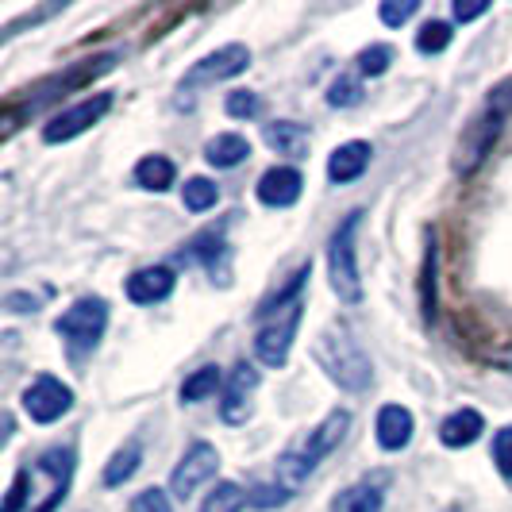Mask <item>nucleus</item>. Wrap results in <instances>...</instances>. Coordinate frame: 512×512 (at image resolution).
<instances>
[{
    "label": "nucleus",
    "instance_id": "nucleus-1",
    "mask_svg": "<svg viewBox=\"0 0 512 512\" xmlns=\"http://www.w3.org/2000/svg\"><path fill=\"white\" fill-rule=\"evenodd\" d=\"M316 362L328 370V378L339 389H351V393H362L370 385V378H374L370 355L362 351L359 339L347 328H328L316 339Z\"/></svg>",
    "mask_w": 512,
    "mask_h": 512
},
{
    "label": "nucleus",
    "instance_id": "nucleus-2",
    "mask_svg": "<svg viewBox=\"0 0 512 512\" xmlns=\"http://www.w3.org/2000/svg\"><path fill=\"white\" fill-rule=\"evenodd\" d=\"M512 112V85H501L493 97L486 101V108L466 124L459 139V170L462 174H474L482 166V158L493 151L497 135L505 128V116Z\"/></svg>",
    "mask_w": 512,
    "mask_h": 512
},
{
    "label": "nucleus",
    "instance_id": "nucleus-3",
    "mask_svg": "<svg viewBox=\"0 0 512 512\" xmlns=\"http://www.w3.org/2000/svg\"><path fill=\"white\" fill-rule=\"evenodd\" d=\"M27 474V509L24 512H54L62 505L70 478H74V451L70 447H51L39 462L24 470Z\"/></svg>",
    "mask_w": 512,
    "mask_h": 512
},
{
    "label": "nucleus",
    "instance_id": "nucleus-4",
    "mask_svg": "<svg viewBox=\"0 0 512 512\" xmlns=\"http://www.w3.org/2000/svg\"><path fill=\"white\" fill-rule=\"evenodd\" d=\"M362 212H351L339 228H335L332 243H328V278H332L335 297L343 305H359L362 301V278H359V258H355V235H359Z\"/></svg>",
    "mask_w": 512,
    "mask_h": 512
},
{
    "label": "nucleus",
    "instance_id": "nucleus-5",
    "mask_svg": "<svg viewBox=\"0 0 512 512\" xmlns=\"http://www.w3.org/2000/svg\"><path fill=\"white\" fill-rule=\"evenodd\" d=\"M104 328H108V305L101 297H81L74 308H66L54 324V332L62 335V343L70 347V355H85L101 343Z\"/></svg>",
    "mask_w": 512,
    "mask_h": 512
},
{
    "label": "nucleus",
    "instance_id": "nucleus-6",
    "mask_svg": "<svg viewBox=\"0 0 512 512\" xmlns=\"http://www.w3.org/2000/svg\"><path fill=\"white\" fill-rule=\"evenodd\" d=\"M301 316H305V301H297L293 308H285L278 316L262 320V328H258V335H255V355L262 366L282 370L285 362H289V347H293V339H297Z\"/></svg>",
    "mask_w": 512,
    "mask_h": 512
},
{
    "label": "nucleus",
    "instance_id": "nucleus-7",
    "mask_svg": "<svg viewBox=\"0 0 512 512\" xmlns=\"http://www.w3.org/2000/svg\"><path fill=\"white\" fill-rule=\"evenodd\" d=\"M112 66H116V54H101V58H89V62L74 66L66 77H51V81H43V85L35 89V97H31L24 108H8V112H4V135H12V131H16V124H20V116H24V112H35L39 104L54 101L58 93H70V89H77V85H85V81L101 77L104 70H112Z\"/></svg>",
    "mask_w": 512,
    "mask_h": 512
},
{
    "label": "nucleus",
    "instance_id": "nucleus-8",
    "mask_svg": "<svg viewBox=\"0 0 512 512\" xmlns=\"http://www.w3.org/2000/svg\"><path fill=\"white\" fill-rule=\"evenodd\" d=\"M247 66H251V51L243 43H228V47L212 51L201 62H193V70L181 81V93L185 89H205V85H216V81H228V77L243 74Z\"/></svg>",
    "mask_w": 512,
    "mask_h": 512
},
{
    "label": "nucleus",
    "instance_id": "nucleus-9",
    "mask_svg": "<svg viewBox=\"0 0 512 512\" xmlns=\"http://www.w3.org/2000/svg\"><path fill=\"white\" fill-rule=\"evenodd\" d=\"M70 405H74V389L51 378V374H39L24 393V412L35 424H54L58 416L70 412Z\"/></svg>",
    "mask_w": 512,
    "mask_h": 512
},
{
    "label": "nucleus",
    "instance_id": "nucleus-10",
    "mask_svg": "<svg viewBox=\"0 0 512 512\" xmlns=\"http://www.w3.org/2000/svg\"><path fill=\"white\" fill-rule=\"evenodd\" d=\"M216 466H220L216 447H212V443H193V447L181 455L178 470H174V478H170V493H174L178 501H189V497L216 474Z\"/></svg>",
    "mask_w": 512,
    "mask_h": 512
},
{
    "label": "nucleus",
    "instance_id": "nucleus-11",
    "mask_svg": "<svg viewBox=\"0 0 512 512\" xmlns=\"http://www.w3.org/2000/svg\"><path fill=\"white\" fill-rule=\"evenodd\" d=\"M108 108H112V97H108V93H97V97H89V101H81V104H74V108H66V112H58L51 124L43 128V139H47V143L77 139L81 131L93 128Z\"/></svg>",
    "mask_w": 512,
    "mask_h": 512
},
{
    "label": "nucleus",
    "instance_id": "nucleus-12",
    "mask_svg": "<svg viewBox=\"0 0 512 512\" xmlns=\"http://www.w3.org/2000/svg\"><path fill=\"white\" fill-rule=\"evenodd\" d=\"M258 389V370L251 362H239L231 370V378L224 382V393H220V416L224 424H247L251 416V393Z\"/></svg>",
    "mask_w": 512,
    "mask_h": 512
},
{
    "label": "nucleus",
    "instance_id": "nucleus-13",
    "mask_svg": "<svg viewBox=\"0 0 512 512\" xmlns=\"http://www.w3.org/2000/svg\"><path fill=\"white\" fill-rule=\"evenodd\" d=\"M347 428H351V412H343V409L328 412V420H324L320 428H312V432H308V439L301 443V447H297V451H301L308 466L316 470V466H320V459H328L335 447L343 443Z\"/></svg>",
    "mask_w": 512,
    "mask_h": 512
},
{
    "label": "nucleus",
    "instance_id": "nucleus-14",
    "mask_svg": "<svg viewBox=\"0 0 512 512\" xmlns=\"http://www.w3.org/2000/svg\"><path fill=\"white\" fill-rule=\"evenodd\" d=\"M301 185H305V178L293 166H274L258 181V201L270 208H293L301 201Z\"/></svg>",
    "mask_w": 512,
    "mask_h": 512
},
{
    "label": "nucleus",
    "instance_id": "nucleus-15",
    "mask_svg": "<svg viewBox=\"0 0 512 512\" xmlns=\"http://www.w3.org/2000/svg\"><path fill=\"white\" fill-rule=\"evenodd\" d=\"M174 293V270L170 266H147L128 278V297L135 305H158Z\"/></svg>",
    "mask_w": 512,
    "mask_h": 512
},
{
    "label": "nucleus",
    "instance_id": "nucleus-16",
    "mask_svg": "<svg viewBox=\"0 0 512 512\" xmlns=\"http://www.w3.org/2000/svg\"><path fill=\"white\" fill-rule=\"evenodd\" d=\"M370 154H374V151H370V143H362V139L335 147L332 158H328V178H332L335 185L359 181L362 174H366V166H370Z\"/></svg>",
    "mask_w": 512,
    "mask_h": 512
},
{
    "label": "nucleus",
    "instance_id": "nucleus-17",
    "mask_svg": "<svg viewBox=\"0 0 512 512\" xmlns=\"http://www.w3.org/2000/svg\"><path fill=\"white\" fill-rule=\"evenodd\" d=\"M308 278H312V262H301L293 274H289V282L282 285V289H274L262 305L255 308L258 320H270V316H278V312H285V308H293L297 301H301V293H305Z\"/></svg>",
    "mask_w": 512,
    "mask_h": 512
},
{
    "label": "nucleus",
    "instance_id": "nucleus-18",
    "mask_svg": "<svg viewBox=\"0 0 512 512\" xmlns=\"http://www.w3.org/2000/svg\"><path fill=\"white\" fill-rule=\"evenodd\" d=\"M482 432H486V420H482V412L478 409L451 412V416L439 424V439H443L447 447H470Z\"/></svg>",
    "mask_w": 512,
    "mask_h": 512
},
{
    "label": "nucleus",
    "instance_id": "nucleus-19",
    "mask_svg": "<svg viewBox=\"0 0 512 512\" xmlns=\"http://www.w3.org/2000/svg\"><path fill=\"white\" fill-rule=\"evenodd\" d=\"M412 439V412L401 409V405H385L378 412V443H382L385 451H401V447H409Z\"/></svg>",
    "mask_w": 512,
    "mask_h": 512
},
{
    "label": "nucleus",
    "instance_id": "nucleus-20",
    "mask_svg": "<svg viewBox=\"0 0 512 512\" xmlns=\"http://www.w3.org/2000/svg\"><path fill=\"white\" fill-rule=\"evenodd\" d=\"M266 143L285 158H305L308 154V131L293 120H278V124H266Z\"/></svg>",
    "mask_w": 512,
    "mask_h": 512
},
{
    "label": "nucleus",
    "instance_id": "nucleus-21",
    "mask_svg": "<svg viewBox=\"0 0 512 512\" xmlns=\"http://www.w3.org/2000/svg\"><path fill=\"white\" fill-rule=\"evenodd\" d=\"M247 154H251V143H247L243 135H235V131H224V135L208 139V147H205V158L216 166V170H231V166H239Z\"/></svg>",
    "mask_w": 512,
    "mask_h": 512
},
{
    "label": "nucleus",
    "instance_id": "nucleus-22",
    "mask_svg": "<svg viewBox=\"0 0 512 512\" xmlns=\"http://www.w3.org/2000/svg\"><path fill=\"white\" fill-rule=\"evenodd\" d=\"M332 512H382V489L370 486V482L343 489L332 501Z\"/></svg>",
    "mask_w": 512,
    "mask_h": 512
},
{
    "label": "nucleus",
    "instance_id": "nucleus-23",
    "mask_svg": "<svg viewBox=\"0 0 512 512\" xmlns=\"http://www.w3.org/2000/svg\"><path fill=\"white\" fill-rule=\"evenodd\" d=\"M174 162L170 158H162V154H151V158H143L139 166H135V181L143 185V189H154V193H162V189H170L174 185Z\"/></svg>",
    "mask_w": 512,
    "mask_h": 512
},
{
    "label": "nucleus",
    "instance_id": "nucleus-24",
    "mask_svg": "<svg viewBox=\"0 0 512 512\" xmlns=\"http://www.w3.org/2000/svg\"><path fill=\"white\" fill-rule=\"evenodd\" d=\"M139 462H143V447H139V439H131L124 451H116L112 462L104 466V486H124L131 474L139 470Z\"/></svg>",
    "mask_w": 512,
    "mask_h": 512
},
{
    "label": "nucleus",
    "instance_id": "nucleus-25",
    "mask_svg": "<svg viewBox=\"0 0 512 512\" xmlns=\"http://www.w3.org/2000/svg\"><path fill=\"white\" fill-rule=\"evenodd\" d=\"M216 385H220V366H201V370H193L181 382V401L185 405H197V401H205V397L216 393Z\"/></svg>",
    "mask_w": 512,
    "mask_h": 512
},
{
    "label": "nucleus",
    "instance_id": "nucleus-26",
    "mask_svg": "<svg viewBox=\"0 0 512 512\" xmlns=\"http://www.w3.org/2000/svg\"><path fill=\"white\" fill-rule=\"evenodd\" d=\"M247 501H251V497L235 486V482H220V486L205 497L201 512H243V505H247Z\"/></svg>",
    "mask_w": 512,
    "mask_h": 512
},
{
    "label": "nucleus",
    "instance_id": "nucleus-27",
    "mask_svg": "<svg viewBox=\"0 0 512 512\" xmlns=\"http://www.w3.org/2000/svg\"><path fill=\"white\" fill-rule=\"evenodd\" d=\"M181 201H185L189 212H205V208H212L216 201H220V189H216L208 178H189L185 181V189H181Z\"/></svg>",
    "mask_w": 512,
    "mask_h": 512
},
{
    "label": "nucleus",
    "instance_id": "nucleus-28",
    "mask_svg": "<svg viewBox=\"0 0 512 512\" xmlns=\"http://www.w3.org/2000/svg\"><path fill=\"white\" fill-rule=\"evenodd\" d=\"M436 258H439V247H436V235H432L428 239V255H424V282H420V305H424L428 320L436 316Z\"/></svg>",
    "mask_w": 512,
    "mask_h": 512
},
{
    "label": "nucleus",
    "instance_id": "nucleus-29",
    "mask_svg": "<svg viewBox=\"0 0 512 512\" xmlns=\"http://www.w3.org/2000/svg\"><path fill=\"white\" fill-rule=\"evenodd\" d=\"M451 24H443V20H432V24L420 27V35H416V51L420 54H439L451 47Z\"/></svg>",
    "mask_w": 512,
    "mask_h": 512
},
{
    "label": "nucleus",
    "instance_id": "nucleus-30",
    "mask_svg": "<svg viewBox=\"0 0 512 512\" xmlns=\"http://www.w3.org/2000/svg\"><path fill=\"white\" fill-rule=\"evenodd\" d=\"M389 62H393V47H385V43H374L359 54V70L366 77H382L389 70Z\"/></svg>",
    "mask_w": 512,
    "mask_h": 512
},
{
    "label": "nucleus",
    "instance_id": "nucleus-31",
    "mask_svg": "<svg viewBox=\"0 0 512 512\" xmlns=\"http://www.w3.org/2000/svg\"><path fill=\"white\" fill-rule=\"evenodd\" d=\"M328 104L332 108H355V104H362V85L355 77H339L332 85V93H328Z\"/></svg>",
    "mask_w": 512,
    "mask_h": 512
},
{
    "label": "nucleus",
    "instance_id": "nucleus-32",
    "mask_svg": "<svg viewBox=\"0 0 512 512\" xmlns=\"http://www.w3.org/2000/svg\"><path fill=\"white\" fill-rule=\"evenodd\" d=\"M258 112H262V101H258L255 93L239 89V93H231L228 97V116H235V120H255Z\"/></svg>",
    "mask_w": 512,
    "mask_h": 512
},
{
    "label": "nucleus",
    "instance_id": "nucleus-33",
    "mask_svg": "<svg viewBox=\"0 0 512 512\" xmlns=\"http://www.w3.org/2000/svg\"><path fill=\"white\" fill-rule=\"evenodd\" d=\"M493 462H497V470H501L505 478H512V424L493 436Z\"/></svg>",
    "mask_w": 512,
    "mask_h": 512
},
{
    "label": "nucleus",
    "instance_id": "nucleus-34",
    "mask_svg": "<svg viewBox=\"0 0 512 512\" xmlns=\"http://www.w3.org/2000/svg\"><path fill=\"white\" fill-rule=\"evenodd\" d=\"M416 0H385L382 4V24H389V27H401L405 20H412L416 16Z\"/></svg>",
    "mask_w": 512,
    "mask_h": 512
},
{
    "label": "nucleus",
    "instance_id": "nucleus-35",
    "mask_svg": "<svg viewBox=\"0 0 512 512\" xmlns=\"http://www.w3.org/2000/svg\"><path fill=\"white\" fill-rule=\"evenodd\" d=\"M131 512H174L170 509V497H166V489H143L135 501H131Z\"/></svg>",
    "mask_w": 512,
    "mask_h": 512
},
{
    "label": "nucleus",
    "instance_id": "nucleus-36",
    "mask_svg": "<svg viewBox=\"0 0 512 512\" xmlns=\"http://www.w3.org/2000/svg\"><path fill=\"white\" fill-rule=\"evenodd\" d=\"M489 12V4L486 0H470V4H455V20H459V24H470V20H478V16H486Z\"/></svg>",
    "mask_w": 512,
    "mask_h": 512
},
{
    "label": "nucleus",
    "instance_id": "nucleus-37",
    "mask_svg": "<svg viewBox=\"0 0 512 512\" xmlns=\"http://www.w3.org/2000/svg\"><path fill=\"white\" fill-rule=\"evenodd\" d=\"M4 305L12 308V312H35L39 301H35V297H27V293H8V297H4Z\"/></svg>",
    "mask_w": 512,
    "mask_h": 512
},
{
    "label": "nucleus",
    "instance_id": "nucleus-38",
    "mask_svg": "<svg viewBox=\"0 0 512 512\" xmlns=\"http://www.w3.org/2000/svg\"><path fill=\"white\" fill-rule=\"evenodd\" d=\"M489 362H493V366H501V370H509V374H512V347H505V351H493V355H489Z\"/></svg>",
    "mask_w": 512,
    "mask_h": 512
}]
</instances>
